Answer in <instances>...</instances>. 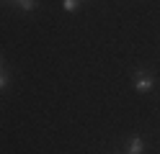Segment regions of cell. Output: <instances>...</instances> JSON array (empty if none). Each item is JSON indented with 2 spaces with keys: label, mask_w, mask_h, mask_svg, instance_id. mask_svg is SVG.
<instances>
[{
  "label": "cell",
  "mask_w": 160,
  "mask_h": 154,
  "mask_svg": "<svg viewBox=\"0 0 160 154\" xmlns=\"http://www.w3.org/2000/svg\"><path fill=\"white\" fill-rule=\"evenodd\" d=\"M132 85H134V90L137 92H152V87H155V72L150 69V67H142V69H134L132 72Z\"/></svg>",
  "instance_id": "6da1fadb"
},
{
  "label": "cell",
  "mask_w": 160,
  "mask_h": 154,
  "mask_svg": "<svg viewBox=\"0 0 160 154\" xmlns=\"http://www.w3.org/2000/svg\"><path fill=\"white\" fill-rule=\"evenodd\" d=\"M147 152V141L142 133H129L127 136V154H145Z\"/></svg>",
  "instance_id": "7a4b0ae2"
},
{
  "label": "cell",
  "mask_w": 160,
  "mask_h": 154,
  "mask_svg": "<svg viewBox=\"0 0 160 154\" xmlns=\"http://www.w3.org/2000/svg\"><path fill=\"white\" fill-rule=\"evenodd\" d=\"M11 5H16L18 10H23V13H31L36 8V0H11Z\"/></svg>",
  "instance_id": "3957f363"
},
{
  "label": "cell",
  "mask_w": 160,
  "mask_h": 154,
  "mask_svg": "<svg viewBox=\"0 0 160 154\" xmlns=\"http://www.w3.org/2000/svg\"><path fill=\"white\" fill-rule=\"evenodd\" d=\"M8 85H11V75H8L5 67H0V92L8 90Z\"/></svg>",
  "instance_id": "277c9868"
},
{
  "label": "cell",
  "mask_w": 160,
  "mask_h": 154,
  "mask_svg": "<svg viewBox=\"0 0 160 154\" xmlns=\"http://www.w3.org/2000/svg\"><path fill=\"white\" fill-rule=\"evenodd\" d=\"M80 5V0H62V8H65V13H75Z\"/></svg>",
  "instance_id": "5b68a950"
},
{
  "label": "cell",
  "mask_w": 160,
  "mask_h": 154,
  "mask_svg": "<svg viewBox=\"0 0 160 154\" xmlns=\"http://www.w3.org/2000/svg\"><path fill=\"white\" fill-rule=\"evenodd\" d=\"M111 154H127V152H122V149H114V152H111Z\"/></svg>",
  "instance_id": "8992f818"
},
{
  "label": "cell",
  "mask_w": 160,
  "mask_h": 154,
  "mask_svg": "<svg viewBox=\"0 0 160 154\" xmlns=\"http://www.w3.org/2000/svg\"><path fill=\"white\" fill-rule=\"evenodd\" d=\"M0 67H5V62H3V54H0Z\"/></svg>",
  "instance_id": "52a82bcc"
}]
</instances>
